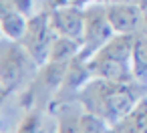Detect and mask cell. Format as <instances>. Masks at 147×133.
<instances>
[{
	"instance_id": "18",
	"label": "cell",
	"mask_w": 147,
	"mask_h": 133,
	"mask_svg": "<svg viewBox=\"0 0 147 133\" xmlns=\"http://www.w3.org/2000/svg\"><path fill=\"white\" fill-rule=\"evenodd\" d=\"M107 2H133V4H137L139 0H107Z\"/></svg>"
},
{
	"instance_id": "10",
	"label": "cell",
	"mask_w": 147,
	"mask_h": 133,
	"mask_svg": "<svg viewBox=\"0 0 147 133\" xmlns=\"http://www.w3.org/2000/svg\"><path fill=\"white\" fill-rule=\"evenodd\" d=\"M133 77L137 83L147 85V34L137 32L133 41V55H131Z\"/></svg>"
},
{
	"instance_id": "20",
	"label": "cell",
	"mask_w": 147,
	"mask_h": 133,
	"mask_svg": "<svg viewBox=\"0 0 147 133\" xmlns=\"http://www.w3.org/2000/svg\"><path fill=\"white\" fill-rule=\"evenodd\" d=\"M105 133H119V131H117V129H115V127H109V129H107V131H105Z\"/></svg>"
},
{
	"instance_id": "9",
	"label": "cell",
	"mask_w": 147,
	"mask_h": 133,
	"mask_svg": "<svg viewBox=\"0 0 147 133\" xmlns=\"http://www.w3.org/2000/svg\"><path fill=\"white\" fill-rule=\"evenodd\" d=\"M119 133H147V95H143L129 115L115 125Z\"/></svg>"
},
{
	"instance_id": "1",
	"label": "cell",
	"mask_w": 147,
	"mask_h": 133,
	"mask_svg": "<svg viewBox=\"0 0 147 133\" xmlns=\"http://www.w3.org/2000/svg\"><path fill=\"white\" fill-rule=\"evenodd\" d=\"M141 83H119L109 79L93 77L77 95V101L81 103V109L87 113H93L101 117L105 123L115 127L121 123L129 111L137 105V101L143 97Z\"/></svg>"
},
{
	"instance_id": "15",
	"label": "cell",
	"mask_w": 147,
	"mask_h": 133,
	"mask_svg": "<svg viewBox=\"0 0 147 133\" xmlns=\"http://www.w3.org/2000/svg\"><path fill=\"white\" fill-rule=\"evenodd\" d=\"M2 6L16 8V10H20V12H24L28 16L30 14V6H32V0H2Z\"/></svg>"
},
{
	"instance_id": "5",
	"label": "cell",
	"mask_w": 147,
	"mask_h": 133,
	"mask_svg": "<svg viewBox=\"0 0 147 133\" xmlns=\"http://www.w3.org/2000/svg\"><path fill=\"white\" fill-rule=\"evenodd\" d=\"M55 38H57V32L51 24L49 10H42L28 18V26H26V32L22 36L20 45L34 59V63L38 67H42L49 63V55H51V47H53Z\"/></svg>"
},
{
	"instance_id": "16",
	"label": "cell",
	"mask_w": 147,
	"mask_h": 133,
	"mask_svg": "<svg viewBox=\"0 0 147 133\" xmlns=\"http://www.w3.org/2000/svg\"><path fill=\"white\" fill-rule=\"evenodd\" d=\"M103 2H107V0H71V4L81 6V8H85L89 4H103Z\"/></svg>"
},
{
	"instance_id": "11",
	"label": "cell",
	"mask_w": 147,
	"mask_h": 133,
	"mask_svg": "<svg viewBox=\"0 0 147 133\" xmlns=\"http://www.w3.org/2000/svg\"><path fill=\"white\" fill-rule=\"evenodd\" d=\"M81 51V43L69 38V36H61L57 34V38L53 41V47H51V55H49V61L51 63H61V65H69Z\"/></svg>"
},
{
	"instance_id": "4",
	"label": "cell",
	"mask_w": 147,
	"mask_h": 133,
	"mask_svg": "<svg viewBox=\"0 0 147 133\" xmlns=\"http://www.w3.org/2000/svg\"><path fill=\"white\" fill-rule=\"evenodd\" d=\"M105 4L107 2L85 6V30H83V43H81V51H79V59H83V61H89L115 34L111 22L107 18Z\"/></svg>"
},
{
	"instance_id": "8",
	"label": "cell",
	"mask_w": 147,
	"mask_h": 133,
	"mask_svg": "<svg viewBox=\"0 0 147 133\" xmlns=\"http://www.w3.org/2000/svg\"><path fill=\"white\" fill-rule=\"evenodd\" d=\"M28 26V18L24 12L10 8V6H2V14H0V30H2V36L14 43H20L24 32Z\"/></svg>"
},
{
	"instance_id": "6",
	"label": "cell",
	"mask_w": 147,
	"mask_h": 133,
	"mask_svg": "<svg viewBox=\"0 0 147 133\" xmlns=\"http://www.w3.org/2000/svg\"><path fill=\"white\" fill-rule=\"evenodd\" d=\"M49 18L57 34L69 36L77 43H83V30H85V8L75 6L71 2L67 4H53L49 8Z\"/></svg>"
},
{
	"instance_id": "12",
	"label": "cell",
	"mask_w": 147,
	"mask_h": 133,
	"mask_svg": "<svg viewBox=\"0 0 147 133\" xmlns=\"http://www.w3.org/2000/svg\"><path fill=\"white\" fill-rule=\"evenodd\" d=\"M81 117H83V109L81 111L65 109V113L59 117L57 133H81Z\"/></svg>"
},
{
	"instance_id": "7",
	"label": "cell",
	"mask_w": 147,
	"mask_h": 133,
	"mask_svg": "<svg viewBox=\"0 0 147 133\" xmlns=\"http://www.w3.org/2000/svg\"><path fill=\"white\" fill-rule=\"evenodd\" d=\"M107 18L115 34H137L143 28V10L133 2H107Z\"/></svg>"
},
{
	"instance_id": "14",
	"label": "cell",
	"mask_w": 147,
	"mask_h": 133,
	"mask_svg": "<svg viewBox=\"0 0 147 133\" xmlns=\"http://www.w3.org/2000/svg\"><path fill=\"white\" fill-rule=\"evenodd\" d=\"M109 127L111 125L105 123L101 117L83 111V117H81V133H105Z\"/></svg>"
},
{
	"instance_id": "19",
	"label": "cell",
	"mask_w": 147,
	"mask_h": 133,
	"mask_svg": "<svg viewBox=\"0 0 147 133\" xmlns=\"http://www.w3.org/2000/svg\"><path fill=\"white\" fill-rule=\"evenodd\" d=\"M141 32L147 34V14H145V18H143V28H141Z\"/></svg>"
},
{
	"instance_id": "2",
	"label": "cell",
	"mask_w": 147,
	"mask_h": 133,
	"mask_svg": "<svg viewBox=\"0 0 147 133\" xmlns=\"http://www.w3.org/2000/svg\"><path fill=\"white\" fill-rule=\"evenodd\" d=\"M133 41L135 34H113V38L87 61L91 75L119 83H135L131 67Z\"/></svg>"
},
{
	"instance_id": "17",
	"label": "cell",
	"mask_w": 147,
	"mask_h": 133,
	"mask_svg": "<svg viewBox=\"0 0 147 133\" xmlns=\"http://www.w3.org/2000/svg\"><path fill=\"white\" fill-rule=\"evenodd\" d=\"M137 4H139V8L143 10V14H147V0H139Z\"/></svg>"
},
{
	"instance_id": "21",
	"label": "cell",
	"mask_w": 147,
	"mask_h": 133,
	"mask_svg": "<svg viewBox=\"0 0 147 133\" xmlns=\"http://www.w3.org/2000/svg\"><path fill=\"white\" fill-rule=\"evenodd\" d=\"M67 2H71V0H57V4H67Z\"/></svg>"
},
{
	"instance_id": "3",
	"label": "cell",
	"mask_w": 147,
	"mask_h": 133,
	"mask_svg": "<svg viewBox=\"0 0 147 133\" xmlns=\"http://www.w3.org/2000/svg\"><path fill=\"white\" fill-rule=\"evenodd\" d=\"M0 53H2L0 55V97L8 99L28 79H34L40 67L20 43L4 38Z\"/></svg>"
},
{
	"instance_id": "13",
	"label": "cell",
	"mask_w": 147,
	"mask_h": 133,
	"mask_svg": "<svg viewBox=\"0 0 147 133\" xmlns=\"http://www.w3.org/2000/svg\"><path fill=\"white\" fill-rule=\"evenodd\" d=\"M16 133H45V127H42V113L32 107L28 109V113L24 115V119L20 121Z\"/></svg>"
}]
</instances>
